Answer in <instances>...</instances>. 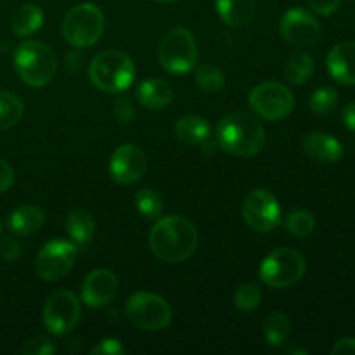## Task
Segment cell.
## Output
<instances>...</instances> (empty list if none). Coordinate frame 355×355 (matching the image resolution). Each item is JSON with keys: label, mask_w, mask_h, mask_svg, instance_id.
I'll return each instance as SVG.
<instances>
[{"label": "cell", "mask_w": 355, "mask_h": 355, "mask_svg": "<svg viewBox=\"0 0 355 355\" xmlns=\"http://www.w3.org/2000/svg\"><path fill=\"white\" fill-rule=\"evenodd\" d=\"M66 229L75 245H87L92 239L94 231H96V222H94L92 215L87 210L76 208L66 218Z\"/></svg>", "instance_id": "obj_22"}, {"label": "cell", "mask_w": 355, "mask_h": 355, "mask_svg": "<svg viewBox=\"0 0 355 355\" xmlns=\"http://www.w3.org/2000/svg\"><path fill=\"white\" fill-rule=\"evenodd\" d=\"M14 68L24 83L30 87H44L58 71L55 54L42 42H24L14 54Z\"/></svg>", "instance_id": "obj_4"}, {"label": "cell", "mask_w": 355, "mask_h": 355, "mask_svg": "<svg viewBox=\"0 0 355 355\" xmlns=\"http://www.w3.org/2000/svg\"><path fill=\"white\" fill-rule=\"evenodd\" d=\"M245 222L257 232H270L281 224V207L274 194L263 189H255L245 198L243 203Z\"/></svg>", "instance_id": "obj_12"}, {"label": "cell", "mask_w": 355, "mask_h": 355, "mask_svg": "<svg viewBox=\"0 0 355 355\" xmlns=\"http://www.w3.org/2000/svg\"><path fill=\"white\" fill-rule=\"evenodd\" d=\"M78 250L73 243L64 239H54L42 246L35 260L37 274L45 281H58L73 269Z\"/></svg>", "instance_id": "obj_10"}, {"label": "cell", "mask_w": 355, "mask_h": 355, "mask_svg": "<svg viewBox=\"0 0 355 355\" xmlns=\"http://www.w3.org/2000/svg\"><path fill=\"white\" fill-rule=\"evenodd\" d=\"M55 352L54 343L49 338H44V336H35V338H30L23 347L24 355H52Z\"/></svg>", "instance_id": "obj_32"}, {"label": "cell", "mask_w": 355, "mask_h": 355, "mask_svg": "<svg viewBox=\"0 0 355 355\" xmlns=\"http://www.w3.org/2000/svg\"><path fill=\"white\" fill-rule=\"evenodd\" d=\"M343 123L347 125L349 130L355 132V103H350L349 106L343 110Z\"/></svg>", "instance_id": "obj_39"}, {"label": "cell", "mask_w": 355, "mask_h": 355, "mask_svg": "<svg viewBox=\"0 0 355 355\" xmlns=\"http://www.w3.org/2000/svg\"><path fill=\"white\" fill-rule=\"evenodd\" d=\"M304 149L319 163H336L343 156V146L338 139L324 132H312L304 139Z\"/></svg>", "instance_id": "obj_17"}, {"label": "cell", "mask_w": 355, "mask_h": 355, "mask_svg": "<svg viewBox=\"0 0 355 355\" xmlns=\"http://www.w3.org/2000/svg\"><path fill=\"white\" fill-rule=\"evenodd\" d=\"M135 207L139 214L148 220L158 218L163 211V200L156 191L153 189H141L135 194Z\"/></svg>", "instance_id": "obj_28"}, {"label": "cell", "mask_w": 355, "mask_h": 355, "mask_svg": "<svg viewBox=\"0 0 355 355\" xmlns=\"http://www.w3.org/2000/svg\"><path fill=\"white\" fill-rule=\"evenodd\" d=\"M80 302L71 291H58L44 307V326L49 333L62 336L73 331L80 321Z\"/></svg>", "instance_id": "obj_11"}, {"label": "cell", "mask_w": 355, "mask_h": 355, "mask_svg": "<svg viewBox=\"0 0 355 355\" xmlns=\"http://www.w3.org/2000/svg\"><path fill=\"white\" fill-rule=\"evenodd\" d=\"M158 61L163 69L173 75H184L196 66L198 45L186 28H173L162 38Z\"/></svg>", "instance_id": "obj_6"}, {"label": "cell", "mask_w": 355, "mask_h": 355, "mask_svg": "<svg viewBox=\"0 0 355 355\" xmlns=\"http://www.w3.org/2000/svg\"><path fill=\"white\" fill-rule=\"evenodd\" d=\"M175 135L186 144H201L210 137V125L205 118L186 114L175 123Z\"/></svg>", "instance_id": "obj_21"}, {"label": "cell", "mask_w": 355, "mask_h": 355, "mask_svg": "<svg viewBox=\"0 0 355 355\" xmlns=\"http://www.w3.org/2000/svg\"><path fill=\"white\" fill-rule=\"evenodd\" d=\"M0 257L7 262H16L21 257V245L9 236L0 238Z\"/></svg>", "instance_id": "obj_34"}, {"label": "cell", "mask_w": 355, "mask_h": 355, "mask_svg": "<svg viewBox=\"0 0 355 355\" xmlns=\"http://www.w3.org/2000/svg\"><path fill=\"white\" fill-rule=\"evenodd\" d=\"M24 106L19 97L7 90H0V130L14 127L23 118Z\"/></svg>", "instance_id": "obj_25"}, {"label": "cell", "mask_w": 355, "mask_h": 355, "mask_svg": "<svg viewBox=\"0 0 355 355\" xmlns=\"http://www.w3.org/2000/svg\"><path fill=\"white\" fill-rule=\"evenodd\" d=\"M127 315L135 328L158 331L170 324L172 309L159 295L135 293L127 302Z\"/></svg>", "instance_id": "obj_9"}, {"label": "cell", "mask_w": 355, "mask_h": 355, "mask_svg": "<svg viewBox=\"0 0 355 355\" xmlns=\"http://www.w3.org/2000/svg\"><path fill=\"white\" fill-rule=\"evenodd\" d=\"M250 107L253 113L269 121L286 118L293 111L295 97L286 85L277 82L260 83L250 92Z\"/></svg>", "instance_id": "obj_8"}, {"label": "cell", "mask_w": 355, "mask_h": 355, "mask_svg": "<svg viewBox=\"0 0 355 355\" xmlns=\"http://www.w3.org/2000/svg\"><path fill=\"white\" fill-rule=\"evenodd\" d=\"M336 106H338V94H336L335 89L322 87V89H318L312 94L311 110L319 116L331 114L336 110Z\"/></svg>", "instance_id": "obj_29"}, {"label": "cell", "mask_w": 355, "mask_h": 355, "mask_svg": "<svg viewBox=\"0 0 355 355\" xmlns=\"http://www.w3.org/2000/svg\"><path fill=\"white\" fill-rule=\"evenodd\" d=\"M262 302V291L257 284H241L234 293V304L241 312H253Z\"/></svg>", "instance_id": "obj_31"}, {"label": "cell", "mask_w": 355, "mask_h": 355, "mask_svg": "<svg viewBox=\"0 0 355 355\" xmlns=\"http://www.w3.org/2000/svg\"><path fill=\"white\" fill-rule=\"evenodd\" d=\"M89 78L103 92H123L134 82L135 66L123 52L104 51L90 62Z\"/></svg>", "instance_id": "obj_3"}, {"label": "cell", "mask_w": 355, "mask_h": 355, "mask_svg": "<svg viewBox=\"0 0 355 355\" xmlns=\"http://www.w3.org/2000/svg\"><path fill=\"white\" fill-rule=\"evenodd\" d=\"M194 78H196L200 90H203L205 94L220 92L225 85L224 73H222L215 64H210V62L198 66Z\"/></svg>", "instance_id": "obj_27"}, {"label": "cell", "mask_w": 355, "mask_h": 355, "mask_svg": "<svg viewBox=\"0 0 355 355\" xmlns=\"http://www.w3.org/2000/svg\"><path fill=\"white\" fill-rule=\"evenodd\" d=\"M326 64L333 80L342 85H355V42L345 40L336 44L329 51Z\"/></svg>", "instance_id": "obj_16"}, {"label": "cell", "mask_w": 355, "mask_h": 355, "mask_svg": "<svg viewBox=\"0 0 355 355\" xmlns=\"http://www.w3.org/2000/svg\"><path fill=\"white\" fill-rule=\"evenodd\" d=\"M281 35L297 47H312L321 38V24L312 12L302 7H291L281 17Z\"/></svg>", "instance_id": "obj_13"}, {"label": "cell", "mask_w": 355, "mask_h": 355, "mask_svg": "<svg viewBox=\"0 0 355 355\" xmlns=\"http://www.w3.org/2000/svg\"><path fill=\"white\" fill-rule=\"evenodd\" d=\"M45 222V214L42 208L35 205H24L10 214L9 227L10 231L19 236H30L40 231Z\"/></svg>", "instance_id": "obj_20"}, {"label": "cell", "mask_w": 355, "mask_h": 355, "mask_svg": "<svg viewBox=\"0 0 355 355\" xmlns=\"http://www.w3.org/2000/svg\"><path fill=\"white\" fill-rule=\"evenodd\" d=\"M315 227V218L311 211L305 210H295L288 215L286 229L290 234L297 236V238H305L311 234Z\"/></svg>", "instance_id": "obj_30"}, {"label": "cell", "mask_w": 355, "mask_h": 355, "mask_svg": "<svg viewBox=\"0 0 355 355\" xmlns=\"http://www.w3.org/2000/svg\"><path fill=\"white\" fill-rule=\"evenodd\" d=\"M158 2H173V0H158Z\"/></svg>", "instance_id": "obj_40"}, {"label": "cell", "mask_w": 355, "mask_h": 355, "mask_svg": "<svg viewBox=\"0 0 355 355\" xmlns=\"http://www.w3.org/2000/svg\"><path fill=\"white\" fill-rule=\"evenodd\" d=\"M260 279L270 288H290L305 274V259L298 250L279 248L263 259Z\"/></svg>", "instance_id": "obj_7"}, {"label": "cell", "mask_w": 355, "mask_h": 355, "mask_svg": "<svg viewBox=\"0 0 355 355\" xmlns=\"http://www.w3.org/2000/svg\"><path fill=\"white\" fill-rule=\"evenodd\" d=\"M217 142L225 153L234 156H255L266 146V130L246 113H229L218 121Z\"/></svg>", "instance_id": "obj_2"}, {"label": "cell", "mask_w": 355, "mask_h": 355, "mask_svg": "<svg viewBox=\"0 0 355 355\" xmlns=\"http://www.w3.org/2000/svg\"><path fill=\"white\" fill-rule=\"evenodd\" d=\"M118 291V277L107 269L92 270L82 286V300L89 307H104L114 298Z\"/></svg>", "instance_id": "obj_15"}, {"label": "cell", "mask_w": 355, "mask_h": 355, "mask_svg": "<svg viewBox=\"0 0 355 355\" xmlns=\"http://www.w3.org/2000/svg\"><path fill=\"white\" fill-rule=\"evenodd\" d=\"M343 0H307L309 7L321 16H331L340 9Z\"/></svg>", "instance_id": "obj_35"}, {"label": "cell", "mask_w": 355, "mask_h": 355, "mask_svg": "<svg viewBox=\"0 0 355 355\" xmlns=\"http://www.w3.org/2000/svg\"><path fill=\"white\" fill-rule=\"evenodd\" d=\"M12 31L19 37H30L35 31H38L44 24V12L38 6L28 3L21 6L12 16Z\"/></svg>", "instance_id": "obj_23"}, {"label": "cell", "mask_w": 355, "mask_h": 355, "mask_svg": "<svg viewBox=\"0 0 355 355\" xmlns=\"http://www.w3.org/2000/svg\"><path fill=\"white\" fill-rule=\"evenodd\" d=\"M114 116H116V120L121 121V123H130L135 116L134 103L125 96L118 97L116 103H114Z\"/></svg>", "instance_id": "obj_33"}, {"label": "cell", "mask_w": 355, "mask_h": 355, "mask_svg": "<svg viewBox=\"0 0 355 355\" xmlns=\"http://www.w3.org/2000/svg\"><path fill=\"white\" fill-rule=\"evenodd\" d=\"M149 246L156 259L179 263L189 259L198 246V231L191 220L180 215H170L156 222L149 234Z\"/></svg>", "instance_id": "obj_1"}, {"label": "cell", "mask_w": 355, "mask_h": 355, "mask_svg": "<svg viewBox=\"0 0 355 355\" xmlns=\"http://www.w3.org/2000/svg\"><path fill=\"white\" fill-rule=\"evenodd\" d=\"M290 319L283 314V312H272L269 318L263 322V331H266V338L269 345L279 347L286 342L290 336Z\"/></svg>", "instance_id": "obj_26"}, {"label": "cell", "mask_w": 355, "mask_h": 355, "mask_svg": "<svg viewBox=\"0 0 355 355\" xmlns=\"http://www.w3.org/2000/svg\"><path fill=\"white\" fill-rule=\"evenodd\" d=\"M312 73H314V59L309 52L304 51L291 54L284 66V76L288 78V82L295 83V85H302L307 82Z\"/></svg>", "instance_id": "obj_24"}, {"label": "cell", "mask_w": 355, "mask_h": 355, "mask_svg": "<svg viewBox=\"0 0 355 355\" xmlns=\"http://www.w3.org/2000/svg\"><path fill=\"white\" fill-rule=\"evenodd\" d=\"M218 16L227 26L239 28L252 23L255 17V0H215Z\"/></svg>", "instance_id": "obj_19"}, {"label": "cell", "mask_w": 355, "mask_h": 355, "mask_svg": "<svg viewBox=\"0 0 355 355\" xmlns=\"http://www.w3.org/2000/svg\"><path fill=\"white\" fill-rule=\"evenodd\" d=\"M14 182V170L10 168L9 163L6 159L0 158V193H6L10 189Z\"/></svg>", "instance_id": "obj_37"}, {"label": "cell", "mask_w": 355, "mask_h": 355, "mask_svg": "<svg viewBox=\"0 0 355 355\" xmlns=\"http://www.w3.org/2000/svg\"><path fill=\"white\" fill-rule=\"evenodd\" d=\"M331 355H355V338H342L333 345Z\"/></svg>", "instance_id": "obj_38"}, {"label": "cell", "mask_w": 355, "mask_h": 355, "mask_svg": "<svg viewBox=\"0 0 355 355\" xmlns=\"http://www.w3.org/2000/svg\"><path fill=\"white\" fill-rule=\"evenodd\" d=\"M125 354V347L116 338H106L92 349V355H121Z\"/></svg>", "instance_id": "obj_36"}, {"label": "cell", "mask_w": 355, "mask_h": 355, "mask_svg": "<svg viewBox=\"0 0 355 355\" xmlns=\"http://www.w3.org/2000/svg\"><path fill=\"white\" fill-rule=\"evenodd\" d=\"M104 14L94 3L76 6L66 14L62 21V37L69 45L85 49L96 44L104 31Z\"/></svg>", "instance_id": "obj_5"}, {"label": "cell", "mask_w": 355, "mask_h": 355, "mask_svg": "<svg viewBox=\"0 0 355 355\" xmlns=\"http://www.w3.org/2000/svg\"><path fill=\"white\" fill-rule=\"evenodd\" d=\"M137 99L148 110H163L173 101V89L165 80H146L137 87Z\"/></svg>", "instance_id": "obj_18"}, {"label": "cell", "mask_w": 355, "mask_h": 355, "mask_svg": "<svg viewBox=\"0 0 355 355\" xmlns=\"http://www.w3.org/2000/svg\"><path fill=\"white\" fill-rule=\"evenodd\" d=\"M146 166H148V162L142 149L135 144H123L111 156L110 173L114 182L128 186V184L137 182L144 175Z\"/></svg>", "instance_id": "obj_14"}]
</instances>
